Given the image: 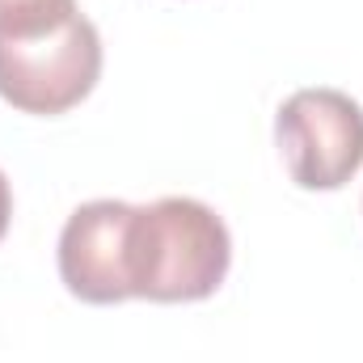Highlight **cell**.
I'll return each instance as SVG.
<instances>
[{
  "instance_id": "cell-1",
  "label": "cell",
  "mask_w": 363,
  "mask_h": 363,
  "mask_svg": "<svg viewBox=\"0 0 363 363\" xmlns=\"http://www.w3.org/2000/svg\"><path fill=\"white\" fill-rule=\"evenodd\" d=\"M233 262V241L224 220L186 194H165L135 207L123 237L127 291L157 304L207 300Z\"/></svg>"
},
{
  "instance_id": "cell-2",
  "label": "cell",
  "mask_w": 363,
  "mask_h": 363,
  "mask_svg": "<svg viewBox=\"0 0 363 363\" xmlns=\"http://www.w3.org/2000/svg\"><path fill=\"white\" fill-rule=\"evenodd\" d=\"M101 77V38L85 13L38 38H0V97L21 114H64Z\"/></svg>"
},
{
  "instance_id": "cell-3",
  "label": "cell",
  "mask_w": 363,
  "mask_h": 363,
  "mask_svg": "<svg viewBox=\"0 0 363 363\" xmlns=\"http://www.w3.org/2000/svg\"><path fill=\"white\" fill-rule=\"evenodd\" d=\"M283 165L304 190H338L363 165V106L342 89H296L274 114Z\"/></svg>"
},
{
  "instance_id": "cell-4",
  "label": "cell",
  "mask_w": 363,
  "mask_h": 363,
  "mask_svg": "<svg viewBox=\"0 0 363 363\" xmlns=\"http://www.w3.org/2000/svg\"><path fill=\"white\" fill-rule=\"evenodd\" d=\"M131 203L93 199L81 203L60 233V279L85 304L131 300L123 274V237H127Z\"/></svg>"
},
{
  "instance_id": "cell-5",
  "label": "cell",
  "mask_w": 363,
  "mask_h": 363,
  "mask_svg": "<svg viewBox=\"0 0 363 363\" xmlns=\"http://www.w3.org/2000/svg\"><path fill=\"white\" fill-rule=\"evenodd\" d=\"M77 13V0H0V38H38Z\"/></svg>"
},
{
  "instance_id": "cell-6",
  "label": "cell",
  "mask_w": 363,
  "mask_h": 363,
  "mask_svg": "<svg viewBox=\"0 0 363 363\" xmlns=\"http://www.w3.org/2000/svg\"><path fill=\"white\" fill-rule=\"evenodd\" d=\"M9 220H13V190H9L4 169H0V237L9 233Z\"/></svg>"
}]
</instances>
